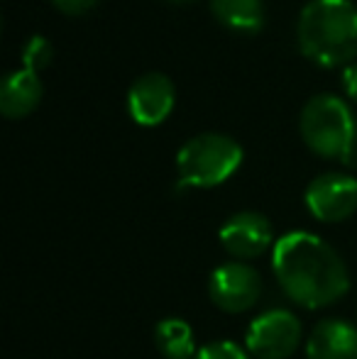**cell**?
Instances as JSON below:
<instances>
[{"mask_svg":"<svg viewBox=\"0 0 357 359\" xmlns=\"http://www.w3.org/2000/svg\"><path fill=\"white\" fill-rule=\"evenodd\" d=\"M208 296L223 313H248L262 296V276L248 262H225L210 271Z\"/></svg>","mask_w":357,"mask_h":359,"instance_id":"cell-6","label":"cell"},{"mask_svg":"<svg viewBox=\"0 0 357 359\" xmlns=\"http://www.w3.org/2000/svg\"><path fill=\"white\" fill-rule=\"evenodd\" d=\"M196 359H250V352L230 340H215L201 347Z\"/></svg>","mask_w":357,"mask_h":359,"instance_id":"cell-15","label":"cell"},{"mask_svg":"<svg viewBox=\"0 0 357 359\" xmlns=\"http://www.w3.org/2000/svg\"><path fill=\"white\" fill-rule=\"evenodd\" d=\"M243 164V147L220 133H203L191 137L177 154L179 186L213 189L228 181Z\"/></svg>","mask_w":357,"mask_h":359,"instance_id":"cell-4","label":"cell"},{"mask_svg":"<svg viewBox=\"0 0 357 359\" xmlns=\"http://www.w3.org/2000/svg\"><path fill=\"white\" fill-rule=\"evenodd\" d=\"M306 359H357V327L343 318H323L306 337Z\"/></svg>","mask_w":357,"mask_h":359,"instance_id":"cell-10","label":"cell"},{"mask_svg":"<svg viewBox=\"0 0 357 359\" xmlns=\"http://www.w3.org/2000/svg\"><path fill=\"white\" fill-rule=\"evenodd\" d=\"M54 59V47L52 42H49L47 37H42V34H34V37H29L27 42H25L22 47V64L27 72H34L39 74L42 69H47L49 64H52Z\"/></svg>","mask_w":357,"mask_h":359,"instance_id":"cell-14","label":"cell"},{"mask_svg":"<svg viewBox=\"0 0 357 359\" xmlns=\"http://www.w3.org/2000/svg\"><path fill=\"white\" fill-rule=\"evenodd\" d=\"M343 88H345V93L350 95V98L357 103V62L355 64H350V67H345V72H343Z\"/></svg>","mask_w":357,"mask_h":359,"instance_id":"cell-17","label":"cell"},{"mask_svg":"<svg viewBox=\"0 0 357 359\" xmlns=\"http://www.w3.org/2000/svg\"><path fill=\"white\" fill-rule=\"evenodd\" d=\"M59 13L69 15V18H81V15L90 13L98 5V0H49Z\"/></svg>","mask_w":357,"mask_h":359,"instance_id":"cell-16","label":"cell"},{"mask_svg":"<svg viewBox=\"0 0 357 359\" xmlns=\"http://www.w3.org/2000/svg\"><path fill=\"white\" fill-rule=\"evenodd\" d=\"M169 3H191V0H169Z\"/></svg>","mask_w":357,"mask_h":359,"instance_id":"cell-18","label":"cell"},{"mask_svg":"<svg viewBox=\"0 0 357 359\" xmlns=\"http://www.w3.org/2000/svg\"><path fill=\"white\" fill-rule=\"evenodd\" d=\"M154 345L164 359H194L196 340L194 327L184 318H164L154 327Z\"/></svg>","mask_w":357,"mask_h":359,"instance_id":"cell-13","label":"cell"},{"mask_svg":"<svg viewBox=\"0 0 357 359\" xmlns=\"http://www.w3.org/2000/svg\"><path fill=\"white\" fill-rule=\"evenodd\" d=\"M306 147L323 159L353 164L357 147V123L350 105L340 95L318 93L306 100L299 118Z\"/></svg>","mask_w":357,"mask_h":359,"instance_id":"cell-3","label":"cell"},{"mask_svg":"<svg viewBox=\"0 0 357 359\" xmlns=\"http://www.w3.org/2000/svg\"><path fill=\"white\" fill-rule=\"evenodd\" d=\"M218 237L223 250L235 262L255 259V257L264 255L274 242L271 222L267 220V215L257 213V210H240V213L230 215L220 227Z\"/></svg>","mask_w":357,"mask_h":359,"instance_id":"cell-9","label":"cell"},{"mask_svg":"<svg viewBox=\"0 0 357 359\" xmlns=\"http://www.w3.org/2000/svg\"><path fill=\"white\" fill-rule=\"evenodd\" d=\"M271 271L289 301L306 311L338 303L350 291V274L340 255L306 230L281 235L271 250Z\"/></svg>","mask_w":357,"mask_h":359,"instance_id":"cell-1","label":"cell"},{"mask_svg":"<svg viewBox=\"0 0 357 359\" xmlns=\"http://www.w3.org/2000/svg\"><path fill=\"white\" fill-rule=\"evenodd\" d=\"M304 201L318 222H343L357 210V179L343 171H325L306 186Z\"/></svg>","mask_w":357,"mask_h":359,"instance_id":"cell-7","label":"cell"},{"mask_svg":"<svg viewBox=\"0 0 357 359\" xmlns=\"http://www.w3.org/2000/svg\"><path fill=\"white\" fill-rule=\"evenodd\" d=\"M42 81L34 72L18 69L5 74L0 83V113L8 120L27 118L42 100Z\"/></svg>","mask_w":357,"mask_h":359,"instance_id":"cell-11","label":"cell"},{"mask_svg":"<svg viewBox=\"0 0 357 359\" xmlns=\"http://www.w3.org/2000/svg\"><path fill=\"white\" fill-rule=\"evenodd\" d=\"M174 103H177V86L167 74L147 72L128 90L130 118L144 128L162 125L172 115Z\"/></svg>","mask_w":357,"mask_h":359,"instance_id":"cell-8","label":"cell"},{"mask_svg":"<svg viewBox=\"0 0 357 359\" xmlns=\"http://www.w3.org/2000/svg\"><path fill=\"white\" fill-rule=\"evenodd\" d=\"M210 13L230 32L257 34L267 20V5L264 0H210Z\"/></svg>","mask_w":357,"mask_h":359,"instance_id":"cell-12","label":"cell"},{"mask_svg":"<svg viewBox=\"0 0 357 359\" xmlns=\"http://www.w3.org/2000/svg\"><path fill=\"white\" fill-rule=\"evenodd\" d=\"M301 337L304 327L299 318L286 308H271L250 323L245 350L257 359H289L299 350Z\"/></svg>","mask_w":357,"mask_h":359,"instance_id":"cell-5","label":"cell"},{"mask_svg":"<svg viewBox=\"0 0 357 359\" xmlns=\"http://www.w3.org/2000/svg\"><path fill=\"white\" fill-rule=\"evenodd\" d=\"M306 59L318 67H350L357 57V5L353 0H309L296 22Z\"/></svg>","mask_w":357,"mask_h":359,"instance_id":"cell-2","label":"cell"}]
</instances>
